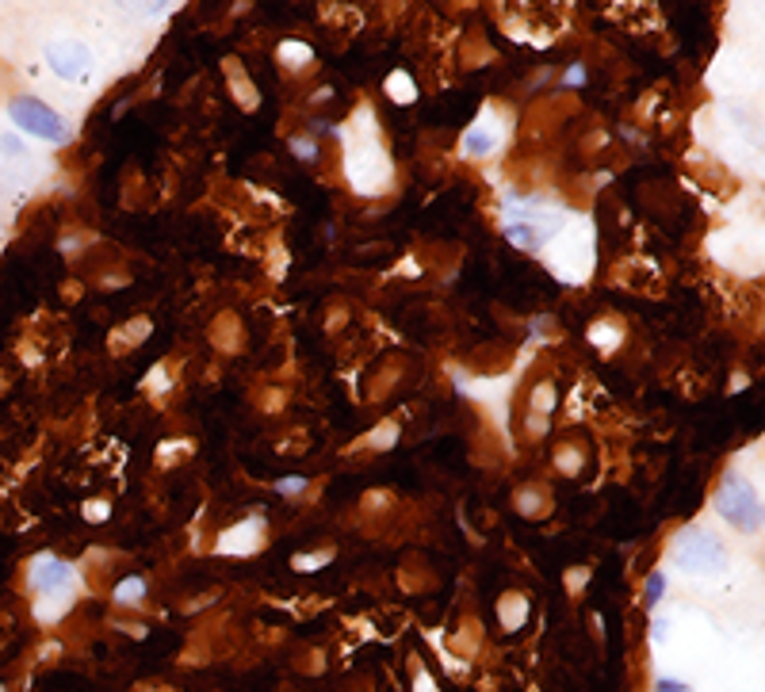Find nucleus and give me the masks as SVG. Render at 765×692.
<instances>
[{
  "mask_svg": "<svg viewBox=\"0 0 765 692\" xmlns=\"http://www.w3.org/2000/svg\"><path fill=\"white\" fill-rule=\"evenodd\" d=\"M716 513H720L735 532H758L762 528V498L746 478L731 475L716 494Z\"/></svg>",
  "mask_w": 765,
  "mask_h": 692,
  "instance_id": "obj_1",
  "label": "nucleus"
},
{
  "mask_svg": "<svg viewBox=\"0 0 765 692\" xmlns=\"http://www.w3.org/2000/svg\"><path fill=\"white\" fill-rule=\"evenodd\" d=\"M8 115H12V123H16L23 134L43 138V142H50V146H62V142L69 138L66 119H62L54 108H46L43 100H35V96H16V100L8 104Z\"/></svg>",
  "mask_w": 765,
  "mask_h": 692,
  "instance_id": "obj_2",
  "label": "nucleus"
},
{
  "mask_svg": "<svg viewBox=\"0 0 765 692\" xmlns=\"http://www.w3.org/2000/svg\"><path fill=\"white\" fill-rule=\"evenodd\" d=\"M674 563H678L685 574H716V570L727 566V551H723L708 532L689 528V532H681V540L674 543Z\"/></svg>",
  "mask_w": 765,
  "mask_h": 692,
  "instance_id": "obj_3",
  "label": "nucleus"
},
{
  "mask_svg": "<svg viewBox=\"0 0 765 692\" xmlns=\"http://www.w3.org/2000/svg\"><path fill=\"white\" fill-rule=\"evenodd\" d=\"M27 578H31V589H35L39 601L50 597V601H62V605H66L62 593H69V585H73V566L62 563V559H54V555H43V559L31 563Z\"/></svg>",
  "mask_w": 765,
  "mask_h": 692,
  "instance_id": "obj_4",
  "label": "nucleus"
},
{
  "mask_svg": "<svg viewBox=\"0 0 765 692\" xmlns=\"http://www.w3.org/2000/svg\"><path fill=\"white\" fill-rule=\"evenodd\" d=\"M46 62L62 81H85L92 69V50L81 39H54L46 46Z\"/></svg>",
  "mask_w": 765,
  "mask_h": 692,
  "instance_id": "obj_5",
  "label": "nucleus"
},
{
  "mask_svg": "<svg viewBox=\"0 0 765 692\" xmlns=\"http://www.w3.org/2000/svg\"><path fill=\"white\" fill-rule=\"evenodd\" d=\"M142 593H146V582H142V578H127V585H119V589H115V597H119V601H138Z\"/></svg>",
  "mask_w": 765,
  "mask_h": 692,
  "instance_id": "obj_6",
  "label": "nucleus"
},
{
  "mask_svg": "<svg viewBox=\"0 0 765 692\" xmlns=\"http://www.w3.org/2000/svg\"><path fill=\"white\" fill-rule=\"evenodd\" d=\"M662 593H666V578H662V574H651V578H647V597H643L647 608L658 605V597H662Z\"/></svg>",
  "mask_w": 765,
  "mask_h": 692,
  "instance_id": "obj_7",
  "label": "nucleus"
},
{
  "mask_svg": "<svg viewBox=\"0 0 765 692\" xmlns=\"http://www.w3.org/2000/svg\"><path fill=\"white\" fill-rule=\"evenodd\" d=\"M303 486H306V478H280V482H276L280 494H299Z\"/></svg>",
  "mask_w": 765,
  "mask_h": 692,
  "instance_id": "obj_8",
  "label": "nucleus"
},
{
  "mask_svg": "<svg viewBox=\"0 0 765 692\" xmlns=\"http://www.w3.org/2000/svg\"><path fill=\"white\" fill-rule=\"evenodd\" d=\"M655 692H693V689H689L685 681H670V677H662V681L655 685Z\"/></svg>",
  "mask_w": 765,
  "mask_h": 692,
  "instance_id": "obj_9",
  "label": "nucleus"
},
{
  "mask_svg": "<svg viewBox=\"0 0 765 692\" xmlns=\"http://www.w3.org/2000/svg\"><path fill=\"white\" fill-rule=\"evenodd\" d=\"M563 81H567V85H582V81H586V69H582V65H574V69H567V77H563Z\"/></svg>",
  "mask_w": 765,
  "mask_h": 692,
  "instance_id": "obj_10",
  "label": "nucleus"
},
{
  "mask_svg": "<svg viewBox=\"0 0 765 692\" xmlns=\"http://www.w3.org/2000/svg\"><path fill=\"white\" fill-rule=\"evenodd\" d=\"M295 150H299V157L314 161V142H303V138H299V142H295Z\"/></svg>",
  "mask_w": 765,
  "mask_h": 692,
  "instance_id": "obj_11",
  "label": "nucleus"
},
{
  "mask_svg": "<svg viewBox=\"0 0 765 692\" xmlns=\"http://www.w3.org/2000/svg\"><path fill=\"white\" fill-rule=\"evenodd\" d=\"M0 692H4V689H0Z\"/></svg>",
  "mask_w": 765,
  "mask_h": 692,
  "instance_id": "obj_12",
  "label": "nucleus"
}]
</instances>
